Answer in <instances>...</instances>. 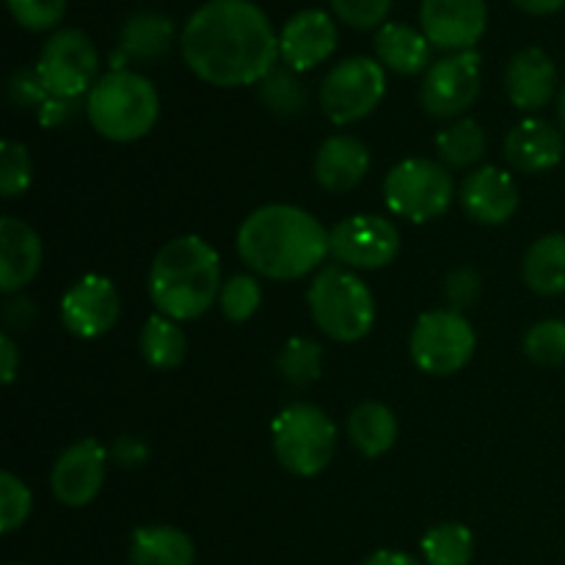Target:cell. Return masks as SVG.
Segmentation results:
<instances>
[{
  "label": "cell",
  "instance_id": "cell-21",
  "mask_svg": "<svg viewBox=\"0 0 565 565\" xmlns=\"http://www.w3.org/2000/svg\"><path fill=\"white\" fill-rule=\"evenodd\" d=\"M370 171V152L359 138L331 136L315 154V180L323 191H353Z\"/></svg>",
  "mask_w": 565,
  "mask_h": 565
},
{
  "label": "cell",
  "instance_id": "cell-40",
  "mask_svg": "<svg viewBox=\"0 0 565 565\" xmlns=\"http://www.w3.org/2000/svg\"><path fill=\"white\" fill-rule=\"evenodd\" d=\"M110 458H114L119 467L136 469L147 463L149 447L143 445V439H138V436H119V439L114 441V447H110Z\"/></svg>",
  "mask_w": 565,
  "mask_h": 565
},
{
  "label": "cell",
  "instance_id": "cell-32",
  "mask_svg": "<svg viewBox=\"0 0 565 565\" xmlns=\"http://www.w3.org/2000/svg\"><path fill=\"white\" fill-rule=\"evenodd\" d=\"M524 353L541 367L565 362V320H541L524 337Z\"/></svg>",
  "mask_w": 565,
  "mask_h": 565
},
{
  "label": "cell",
  "instance_id": "cell-16",
  "mask_svg": "<svg viewBox=\"0 0 565 565\" xmlns=\"http://www.w3.org/2000/svg\"><path fill=\"white\" fill-rule=\"evenodd\" d=\"M337 47V25L326 11L303 9L287 20L279 33V58L292 72H307L323 64Z\"/></svg>",
  "mask_w": 565,
  "mask_h": 565
},
{
  "label": "cell",
  "instance_id": "cell-38",
  "mask_svg": "<svg viewBox=\"0 0 565 565\" xmlns=\"http://www.w3.org/2000/svg\"><path fill=\"white\" fill-rule=\"evenodd\" d=\"M9 97L17 108L39 110L50 99V92L44 88L36 66L33 70H17L9 81Z\"/></svg>",
  "mask_w": 565,
  "mask_h": 565
},
{
  "label": "cell",
  "instance_id": "cell-26",
  "mask_svg": "<svg viewBox=\"0 0 565 565\" xmlns=\"http://www.w3.org/2000/svg\"><path fill=\"white\" fill-rule=\"evenodd\" d=\"M524 285L539 296L565 292V235H544L530 246L522 263Z\"/></svg>",
  "mask_w": 565,
  "mask_h": 565
},
{
  "label": "cell",
  "instance_id": "cell-37",
  "mask_svg": "<svg viewBox=\"0 0 565 565\" xmlns=\"http://www.w3.org/2000/svg\"><path fill=\"white\" fill-rule=\"evenodd\" d=\"M331 9L345 25L367 31L381 25L392 9V0H331Z\"/></svg>",
  "mask_w": 565,
  "mask_h": 565
},
{
  "label": "cell",
  "instance_id": "cell-42",
  "mask_svg": "<svg viewBox=\"0 0 565 565\" xmlns=\"http://www.w3.org/2000/svg\"><path fill=\"white\" fill-rule=\"evenodd\" d=\"M0 359H3V384H11L17 375V364H20V351L9 334H0Z\"/></svg>",
  "mask_w": 565,
  "mask_h": 565
},
{
  "label": "cell",
  "instance_id": "cell-29",
  "mask_svg": "<svg viewBox=\"0 0 565 565\" xmlns=\"http://www.w3.org/2000/svg\"><path fill=\"white\" fill-rule=\"evenodd\" d=\"M436 152H439L441 163L452 166V169H467V166L478 163L486 152L483 127L467 116L452 121L436 136Z\"/></svg>",
  "mask_w": 565,
  "mask_h": 565
},
{
  "label": "cell",
  "instance_id": "cell-5",
  "mask_svg": "<svg viewBox=\"0 0 565 565\" xmlns=\"http://www.w3.org/2000/svg\"><path fill=\"white\" fill-rule=\"evenodd\" d=\"M315 326L337 342H356L375 323V298L367 281L345 265H329L315 276L307 292Z\"/></svg>",
  "mask_w": 565,
  "mask_h": 565
},
{
  "label": "cell",
  "instance_id": "cell-12",
  "mask_svg": "<svg viewBox=\"0 0 565 565\" xmlns=\"http://www.w3.org/2000/svg\"><path fill=\"white\" fill-rule=\"evenodd\" d=\"M480 53L463 50L436 61L419 88V103L436 119H456L480 94Z\"/></svg>",
  "mask_w": 565,
  "mask_h": 565
},
{
  "label": "cell",
  "instance_id": "cell-10",
  "mask_svg": "<svg viewBox=\"0 0 565 565\" xmlns=\"http://www.w3.org/2000/svg\"><path fill=\"white\" fill-rule=\"evenodd\" d=\"M36 72L50 97L77 99L97 86V47L77 28H61L44 42Z\"/></svg>",
  "mask_w": 565,
  "mask_h": 565
},
{
  "label": "cell",
  "instance_id": "cell-35",
  "mask_svg": "<svg viewBox=\"0 0 565 565\" xmlns=\"http://www.w3.org/2000/svg\"><path fill=\"white\" fill-rule=\"evenodd\" d=\"M31 489L17 475H0V530L3 533H14L17 527H22L25 519L31 516Z\"/></svg>",
  "mask_w": 565,
  "mask_h": 565
},
{
  "label": "cell",
  "instance_id": "cell-8",
  "mask_svg": "<svg viewBox=\"0 0 565 565\" xmlns=\"http://www.w3.org/2000/svg\"><path fill=\"white\" fill-rule=\"evenodd\" d=\"M478 337L463 312L456 309H434L419 315L414 323L408 351L414 364L428 375H452L463 370L472 359Z\"/></svg>",
  "mask_w": 565,
  "mask_h": 565
},
{
  "label": "cell",
  "instance_id": "cell-22",
  "mask_svg": "<svg viewBox=\"0 0 565 565\" xmlns=\"http://www.w3.org/2000/svg\"><path fill=\"white\" fill-rule=\"evenodd\" d=\"M375 55L381 66L397 75H417L430 64V42L406 22H386L375 33Z\"/></svg>",
  "mask_w": 565,
  "mask_h": 565
},
{
  "label": "cell",
  "instance_id": "cell-36",
  "mask_svg": "<svg viewBox=\"0 0 565 565\" xmlns=\"http://www.w3.org/2000/svg\"><path fill=\"white\" fill-rule=\"evenodd\" d=\"M6 6L25 31H50L66 14V0H6Z\"/></svg>",
  "mask_w": 565,
  "mask_h": 565
},
{
  "label": "cell",
  "instance_id": "cell-20",
  "mask_svg": "<svg viewBox=\"0 0 565 565\" xmlns=\"http://www.w3.org/2000/svg\"><path fill=\"white\" fill-rule=\"evenodd\" d=\"M565 143L561 130L544 119H524L508 132L505 158L524 174H544L563 160Z\"/></svg>",
  "mask_w": 565,
  "mask_h": 565
},
{
  "label": "cell",
  "instance_id": "cell-17",
  "mask_svg": "<svg viewBox=\"0 0 565 565\" xmlns=\"http://www.w3.org/2000/svg\"><path fill=\"white\" fill-rule=\"evenodd\" d=\"M461 207L475 224L500 226L519 210V188L508 171L483 166L472 171L461 185Z\"/></svg>",
  "mask_w": 565,
  "mask_h": 565
},
{
  "label": "cell",
  "instance_id": "cell-28",
  "mask_svg": "<svg viewBox=\"0 0 565 565\" xmlns=\"http://www.w3.org/2000/svg\"><path fill=\"white\" fill-rule=\"evenodd\" d=\"M425 565H469L475 557L472 530L458 522L436 524L423 539Z\"/></svg>",
  "mask_w": 565,
  "mask_h": 565
},
{
  "label": "cell",
  "instance_id": "cell-19",
  "mask_svg": "<svg viewBox=\"0 0 565 565\" xmlns=\"http://www.w3.org/2000/svg\"><path fill=\"white\" fill-rule=\"evenodd\" d=\"M42 257V241L25 221L14 215L0 218V290H22L39 274Z\"/></svg>",
  "mask_w": 565,
  "mask_h": 565
},
{
  "label": "cell",
  "instance_id": "cell-4",
  "mask_svg": "<svg viewBox=\"0 0 565 565\" xmlns=\"http://www.w3.org/2000/svg\"><path fill=\"white\" fill-rule=\"evenodd\" d=\"M86 114L94 130L116 143H130L147 136L160 114L158 88L143 75L114 70L88 92Z\"/></svg>",
  "mask_w": 565,
  "mask_h": 565
},
{
  "label": "cell",
  "instance_id": "cell-33",
  "mask_svg": "<svg viewBox=\"0 0 565 565\" xmlns=\"http://www.w3.org/2000/svg\"><path fill=\"white\" fill-rule=\"evenodd\" d=\"M221 312L226 315V320L232 323H246L248 318H254V312L263 303V287L254 276L237 274L221 287Z\"/></svg>",
  "mask_w": 565,
  "mask_h": 565
},
{
  "label": "cell",
  "instance_id": "cell-2",
  "mask_svg": "<svg viewBox=\"0 0 565 565\" xmlns=\"http://www.w3.org/2000/svg\"><path fill=\"white\" fill-rule=\"evenodd\" d=\"M237 254L265 279H301L329 257V232L296 204H265L237 230Z\"/></svg>",
  "mask_w": 565,
  "mask_h": 565
},
{
  "label": "cell",
  "instance_id": "cell-9",
  "mask_svg": "<svg viewBox=\"0 0 565 565\" xmlns=\"http://www.w3.org/2000/svg\"><path fill=\"white\" fill-rule=\"evenodd\" d=\"M386 94L384 66L367 55L340 61L320 86V108L334 125H353L381 105Z\"/></svg>",
  "mask_w": 565,
  "mask_h": 565
},
{
  "label": "cell",
  "instance_id": "cell-23",
  "mask_svg": "<svg viewBox=\"0 0 565 565\" xmlns=\"http://www.w3.org/2000/svg\"><path fill=\"white\" fill-rule=\"evenodd\" d=\"M196 550L182 530L169 524L138 527L130 539L132 565H193Z\"/></svg>",
  "mask_w": 565,
  "mask_h": 565
},
{
  "label": "cell",
  "instance_id": "cell-3",
  "mask_svg": "<svg viewBox=\"0 0 565 565\" xmlns=\"http://www.w3.org/2000/svg\"><path fill=\"white\" fill-rule=\"evenodd\" d=\"M221 296V257L204 237L182 235L166 243L149 268V298L160 315L196 320Z\"/></svg>",
  "mask_w": 565,
  "mask_h": 565
},
{
  "label": "cell",
  "instance_id": "cell-25",
  "mask_svg": "<svg viewBox=\"0 0 565 565\" xmlns=\"http://www.w3.org/2000/svg\"><path fill=\"white\" fill-rule=\"evenodd\" d=\"M348 439L364 458L384 456L397 441V417L384 403H362L348 417Z\"/></svg>",
  "mask_w": 565,
  "mask_h": 565
},
{
  "label": "cell",
  "instance_id": "cell-44",
  "mask_svg": "<svg viewBox=\"0 0 565 565\" xmlns=\"http://www.w3.org/2000/svg\"><path fill=\"white\" fill-rule=\"evenodd\" d=\"M522 11L533 17H546V14H555L565 6V0H513Z\"/></svg>",
  "mask_w": 565,
  "mask_h": 565
},
{
  "label": "cell",
  "instance_id": "cell-30",
  "mask_svg": "<svg viewBox=\"0 0 565 565\" xmlns=\"http://www.w3.org/2000/svg\"><path fill=\"white\" fill-rule=\"evenodd\" d=\"M281 379L290 386H309L320 379L323 370V348L307 337H292L285 348H281L279 359H276Z\"/></svg>",
  "mask_w": 565,
  "mask_h": 565
},
{
  "label": "cell",
  "instance_id": "cell-41",
  "mask_svg": "<svg viewBox=\"0 0 565 565\" xmlns=\"http://www.w3.org/2000/svg\"><path fill=\"white\" fill-rule=\"evenodd\" d=\"M77 99H61V97H50L42 108L36 110L39 114V125L42 127H58L64 125L66 119L75 116Z\"/></svg>",
  "mask_w": 565,
  "mask_h": 565
},
{
  "label": "cell",
  "instance_id": "cell-45",
  "mask_svg": "<svg viewBox=\"0 0 565 565\" xmlns=\"http://www.w3.org/2000/svg\"><path fill=\"white\" fill-rule=\"evenodd\" d=\"M557 114H561L563 130H565V86H563V92H561V99H557Z\"/></svg>",
  "mask_w": 565,
  "mask_h": 565
},
{
  "label": "cell",
  "instance_id": "cell-6",
  "mask_svg": "<svg viewBox=\"0 0 565 565\" xmlns=\"http://www.w3.org/2000/svg\"><path fill=\"white\" fill-rule=\"evenodd\" d=\"M276 461L298 478H315L331 463L337 428L323 408L312 403H290L274 419Z\"/></svg>",
  "mask_w": 565,
  "mask_h": 565
},
{
  "label": "cell",
  "instance_id": "cell-15",
  "mask_svg": "<svg viewBox=\"0 0 565 565\" xmlns=\"http://www.w3.org/2000/svg\"><path fill=\"white\" fill-rule=\"evenodd\" d=\"M108 469V450L97 439H81L55 461L50 486L61 505L86 508L99 494Z\"/></svg>",
  "mask_w": 565,
  "mask_h": 565
},
{
  "label": "cell",
  "instance_id": "cell-31",
  "mask_svg": "<svg viewBox=\"0 0 565 565\" xmlns=\"http://www.w3.org/2000/svg\"><path fill=\"white\" fill-rule=\"evenodd\" d=\"M257 94L274 114L279 116H298L307 105V92L301 81L292 75L290 66H274L263 81L257 83Z\"/></svg>",
  "mask_w": 565,
  "mask_h": 565
},
{
  "label": "cell",
  "instance_id": "cell-1",
  "mask_svg": "<svg viewBox=\"0 0 565 565\" xmlns=\"http://www.w3.org/2000/svg\"><path fill=\"white\" fill-rule=\"evenodd\" d=\"M180 47L188 70L221 88L254 86L279 58V36L252 0H207L182 28Z\"/></svg>",
  "mask_w": 565,
  "mask_h": 565
},
{
  "label": "cell",
  "instance_id": "cell-43",
  "mask_svg": "<svg viewBox=\"0 0 565 565\" xmlns=\"http://www.w3.org/2000/svg\"><path fill=\"white\" fill-rule=\"evenodd\" d=\"M362 565H423V563H419L417 557L406 555V552L384 550V552H375V555H370Z\"/></svg>",
  "mask_w": 565,
  "mask_h": 565
},
{
  "label": "cell",
  "instance_id": "cell-7",
  "mask_svg": "<svg viewBox=\"0 0 565 565\" xmlns=\"http://www.w3.org/2000/svg\"><path fill=\"white\" fill-rule=\"evenodd\" d=\"M456 196L450 171L428 158H408L397 163L384 180L386 207L412 224L441 218Z\"/></svg>",
  "mask_w": 565,
  "mask_h": 565
},
{
  "label": "cell",
  "instance_id": "cell-34",
  "mask_svg": "<svg viewBox=\"0 0 565 565\" xmlns=\"http://www.w3.org/2000/svg\"><path fill=\"white\" fill-rule=\"evenodd\" d=\"M31 177L33 166L25 143H0V193H3V199H14L20 196V193H25L28 185H31Z\"/></svg>",
  "mask_w": 565,
  "mask_h": 565
},
{
  "label": "cell",
  "instance_id": "cell-11",
  "mask_svg": "<svg viewBox=\"0 0 565 565\" xmlns=\"http://www.w3.org/2000/svg\"><path fill=\"white\" fill-rule=\"evenodd\" d=\"M397 252H401V232L381 215H351L329 232V254L345 268H386Z\"/></svg>",
  "mask_w": 565,
  "mask_h": 565
},
{
  "label": "cell",
  "instance_id": "cell-39",
  "mask_svg": "<svg viewBox=\"0 0 565 565\" xmlns=\"http://www.w3.org/2000/svg\"><path fill=\"white\" fill-rule=\"evenodd\" d=\"M480 296V276L472 268H458L447 276L445 281V298L450 303V309L463 312V309L472 307Z\"/></svg>",
  "mask_w": 565,
  "mask_h": 565
},
{
  "label": "cell",
  "instance_id": "cell-13",
  "mask_svg": "<svg viewBox=\"0 0 565 565\" xmlns=\"http://www.w3.org/2000/svg\"><path fill=\"white\" fill-rule=\"evenodd\" d=\"M121 301L108 276L88 274L77 279L61 298V320L66 331L81 340L105 337L119 323Z\"/></svg>",
  "mask_w": 565,
  "mask_h": 565
},
{
  "label": "cell",
  "instance_id": "cell-14",
  "mask_svg": "<svg viewBox=\"0 0 565 565\" xmlns=\"http://www.w3.org/2000/svg\"><path fill=\"white\" fill-rule=\"evenodd\" d=\"M489 9L486 0H423L419 25L439 50L463 53L483 39Z\"/></svg>",
  "mask_w": 565,
  "mask_h": 565
},
{
  "label": "cell",
  "instance_id": "cell-24",
  "mask_svg": "<svg viewBox=\"0 0 565 565\" xmlns=\"http://www.w3.org/2000/svg\"><path fill=\"white\" fill-rule=\"evenodd\" d=\"M174 42V22L158 11H136L121 25L119 53L132 61H158Z\"/></svg>",
  "mask_w": 565,
  "mask_h": 565
},
{
  "label": "cell",
  "instance_id": "cell-18",
  "mask_svg": "<svg viewBox=\"0 0 565 565\" xmlns=\"http://www.w3.org/2000/svg\"><path fill=\"white\" fill-rule=\"evenodd\" d=\"M508 99L524 114L546 108L555 97L557 70L555 61L541 47H524L511 58L505 72Z\"/></svg>",
  "mask_w": 565,
  "mask_h": 565
},
{
  "label": "cell",
  "instance_id": "cell-27",
  "mask_svg": "<svg viewBox=\"0 0 565 565\" xmlns=\"http://www.w3.org/2000/svg\"><path fill=\"white\" fill-rule=\"evenodd\" d=\"M188 340L180 323L166 315H152L141 329V356L154 370H174L185 359Z\"/></svg>",
  "mask_w": 565,
  "mask_h": 565
}]
</instances>
